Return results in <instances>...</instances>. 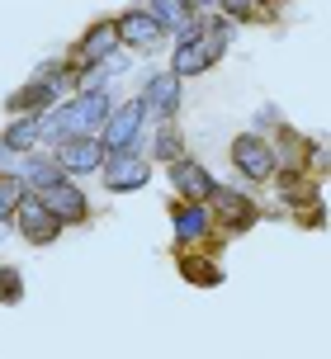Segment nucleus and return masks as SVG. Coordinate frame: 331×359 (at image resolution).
I'll return each mask as SVG.
<instances>
[{
    "label": "nucleus",
    "instance_id": "13",
    "mask_svg": "<svg viewBox=\"0 0 331 359\" xmlns=\"http://www.w3.org/2000/svg\"><path fill=\"white\" fill-rule=\"evenodd\" d=\"M170 184H175L189 203H208V198H213V189H218V180L208 175L194 156H175V161H170Z\"/></svg>",
    "mask_w": 331,
    "mask_h": 359
},
{
    "label": "nucleus",
    "instance_id": "8",
    "mask_svg": "<svg viewBox=\"0 0 331 359\" xmlns=\"http://www.w3.org/2000/svg\"><path fill=\"white\" fill-rule=\"evenodd\" d=\"M114 48H119L114 19H95L90 29L81 34V43H76V53H72V72H90V67H100V62H109Z\"/></svg>",
    "mask_w": 331,
    "mask_h": 359
},
{
    "label": "nucleus",
    "instance_id": "6",
    "mask_svg": "<svg viewBox=\"0 0 331 359\" xmlns=\"http://www.w3.org/2000/svg\"><path fill=\"white\" fill-rule=\"evenodd\" d=\"M114 34H119V48H133V53H156L166 43V29L142 5H133V10H123V15L114 19Z\"/></svg>",
    "mask_w": 331,
    "mask_h": 359
},
{
    "label": "nucleus",
    "instance_id": "19",
    "mask_svg": "<svg viewBox=\"0 0 331 359\" xmlns=\"http://www.w3.org/2000/svg\"><path fill=\"white\" fill-rule=\"evenodd\" d=\"M180 274L184 279H194V284H222V269L213 265V260H208V255H184L180 251Z\"/></svg>",
    "mask_w": 331,
    "mask_h": 359
},
{
    "label": "nucleus",
    "instance_id": "24",
    "mask_svg": "<svg viewBox=\"0 0 331 359\" xmlns=\"http://www.w3.org/2000/svg\"><path fill=\"white\" fill-rule=\"evenodd\" d=\"M189 5H194V10H213L218 0H189Z\"/></svg>",
    "mask_w": 331,
    "mask_h": 359
},
{
    "label": "nucleus",
    "instance_id": "5",
    "mask_svg": "<svg viewBox=\"0 0 331 359\" xmlns=\"http://www.w3.org/2000/svg\"><path fill=\"white\" fill-rule=\"evenodd\" d=\"M15 227H19V236H24L29 246H53L67 222L48 213L38 194H24V198H19V208H15Z\"/></svg>",
    "mask_w": 331,
    "mask_h": 359
},
{
    "label": "nucleus",
    "instance_id": "3",
    "mask_svg": "<svg viewBox=\"0 0 331 359\" xmlns=\"http://www.w3.org/2000/svg\"><path fill=\"white\" fill-rule=\"evenodd\" d=\"M100 175H104L109 194H137V189H147V180H151V161L137 156L133 147H123V151H109V161H100Z\"/></svg>",
    "mask_w": 331,
    "mask_h": 359
},
{
    "label": "nucleus",
    "instance_id": "12",
    "mask_svg": "<svg viewBox=\"0 0 331 359\" xmlns=\"http://www.w3.org/2000/svg\"><path fill=\"white\" fill-rule=\"evenodd\" d=\"M53 161L62 165V175H95L104 161V147H100V137H67V142H57Z\"/></svg>",
    "mask_w": 331,
    "mask_h": 359
},
{
    "label": "nucleus",
    "instance_id": "16",
    "mask_svg": "<svg viewBox=\"0 0 331 359\" xmlns=\"http://www.w3.org/2000/svg\"><path fill=\"white\" fill-rule=\"evenodd\" d=\"M0 137H5V147H10L15 156H24V151H34L38 137H43V118H38V114H15V123L5 128Z\"/></svg>",
    "mask_w": 331,
    "mask_h": 359
},
{
    "label": "nucleus",
    "instance_id": "15",
    "mask_svg": "<svg viewBox=\"0 0 331 359\" xmlns=\"http://www.w3.org/2000/svg\"><path fill=\"white\" fill-rule=\"evenodd\" d=\"M57 86L53 81H43V76H34L29 86H19L15 95H10V114H43V109L53 104Z\"/></svg>",
    "mask_w": 331,
    "mask_h": 359
},
{
    "label": "nucleus",
    "instance_id": "26",
    "mask_svg": "<svg viewBox=\"0 0 331 359\" xmlns=\"http://www.w3.org/2000/svg\"><path fill=\"white\" fill-rule=\"evenodd\" d=\"M275 5H284V0H275Z\"/></svg>",
    "mask_w": 331,
    "mask_h": 359
},
{
    "label": "nucleus",
    "instance_id": "22",
    "mask_svg": "<svg viewBox=\"0 0 331 359\" xmlns=\"http://www.w3.org/2000/svg\"><path fill=\"white\" fill-rule=\"evenodd\" d=\"M24 298V279H19L15 265H0V307L5 303H19Z\"/></svg>",
    "mask_w": 331,
    "mask_h": 359
},
{
    "label": "nucleus",
    "instance_id": "14",
    "mask_svg": "<svg viewBox=\"0 0 331 359\" xmlns=\"http://www.w3.org/2000/svg\"><path fill=\"white\" fill-rule=\"evenodd\" d=\"M170 222H175V236H180V246H189V241H203V236L213 232V213L203 208V203H175L170 208Z\"/></svg>",
    "mask_w": 331,
    "mask_h": 359
},
{
    "label": "nucleus",
    "instance_id": "21",
    "mask_svg": "<svg viewBox=\"0 0 331 359\" xmlns=\"http://www.w3.org/2000/svg\"><path fill=\"white\" fill-rule=\"evenodd\" d=\"M151 151L161 156V161H175V156H184V142L175 137V128L161 123V133H156V142H151Z\"/></svg>",
    "mask_w": 331,
    "mask_h": 359
},
{
    "label": "nucleus",
    "instance_id": "10",
    "mask_svg": "<svg viewBox=\"0 0 331 359\" xmlns=\"http://www.w3.org/2000/svg\"><path fill=\"white\" fill-rule=\"evenodd\" d=\"M38 198H43V208L53 217H62V222H86V217H90V198L72 184V175L48 184V189H38Z\"/></svg>",
    "mask_w": 331,
    "mask_h": 359
},
{
    "label": "nucleus",
    "instance_id": "25",
    "mask_svg": "<svg viewBox=\"0 0 331 359\" xmlns=\"http://www.w3.org/2000/svg\"><path fill=\"white\" fill-rule=\"evenodd\" d=\"M10 156H15V151H10V147H5V137H0V161H10Z\"/></svg>",
    "mask_w": 331,
    "mask_h": 359
},
{
    "label": "nucleus",
    "instance_id": "18",
    "mask_svg": "<svg viewBox=\"0 0 331 359\" xmlns=\"http://www.w3.org/2000/svg\"><path fill=\"white\" fill-rule=\"evenodd\" d=\"M142 10H147V15L156 19L161 29H175V34H180L184 24L194 19V5H189V0H147Z\"/></svg>",
    "mask_w": 331,
    "mask_h": 359
},
{
    "label": "nucleus",
    "instance_id": "2",
    "mask_svg": "<svg viewBox=\"0 0 331 359\" xmlns=\"http://www.w3.org/2000/svg\"><path fill=\"white\" fill-rule=\"evenodd\" d=\"M114 100L104 95V90H81L76 100H67V104H57V114L43 123V137L48 142H67V137H95L100 128H104V118H109Z\"/></svg>",
    "mask_w": 331,
    "mask_h": 359
},
{
    "label": "nucleus",
    "instance_id": "11",
    "mask_svg": "<svg viewBox=\"0 0 331 359\" xmlns=\"http://www.w3.org/2000/svg\"><path fill=\"white\" fill-rule=\"evenodd\" d=\"M213 213H218V222H222V232H246L251 222L260 217V208H256V198L251 194H237V189H213Z\"/></svg>",
    "mask_w": 331,
    "mask_h": 359
},
{
    "label": "nucleus",
    "instance_id": "1",
    "mask_svg": "<svg viewBox=\"0 0 331 359\" xmlns=\"http://www.w3.org/2000/svg\"><path fill=\"white\" fill-rule=\"evenodd\" d=\"M227 43H232V24H227V19H189L180 29L170 72L175 76H199V72H208V67H218L222 53H227Z\"/></svg>",
    "mask_w": 331,
    "mask_h": 359
},
{
    "label": "nucleus",
    "instance_id": "20",
    "mask_svg": "<svg viewBox=\"0 0 331 359\" xmlns=\"http://www.w3.org/2000/svg\"><path fill=\"white\" fill-rule=\"evenodd\" d=\"M29 194V184L19 175H0V222L5 217H15V208H19V198Z\"/></svg>",
    "mask_w": 331,
    "mask_h": 359
},
{
    "label": "nucleus",
    "instance_id": "17",
    "mask_svg": "<svg viewBox=\"0 0 331 359\" xmlns=\"http://www.w3.org/2000/svg\"><path fill=\"white\" fill-rule=\"evenodd\" d=\"M19 180L34 184V194H38V189H48V184H57V180H67V175H62V165H57L53 156H34V151H24V156H19Z\"/></svg>",
    "mask_w": 331,
    "mask_h": 359
},
{
    "label": "nucleus",
    "instance_id": "9",
    "mask_svg": "<svg viewBox=\"0 0 331 359\" xmlns=\"http://www.w3.org/2000/svg\"><path fill=\"white\" fill-rule=\"evenodd\" d=\"M137 100H142V114H151L156 123H170V118L180 114V76L175 72L147 76V90H142Z\"/></svg>",
    "mask_w": 331,
    "mask_h": 359
},
{
    "label": "nucleus",
    "instance_id": "7",
    "mask_svg": "<svg viewBox=\"0 0 331 359\" xmlns=\"http://www.w3.org/2000/svg\"><path fill=\"white\" fill-rule=\"evenodd\" d=\"M137 133H142V100H123V104H114L109 118H104V128H100V147H104V156L133 147V142H137Z\"/></svg>",
    "mask_w": 331,
    "mask_h": 359
},
{
    "label": "nucleus",
    "instance_id": "23",
    "mask_svg": "<svg viewBox=\"0 0 331 359\" xmlns=\"http://www.w3.org/2000/svg\"><path fill=\"white\" fill-rule=\"evenodd\" d=\"M218 5H222V15H227V19H251V15H256V10H251L256 0H218Z\"/></svg>",
    "mask_w": 331,
    "mask_h": 359
},
{
    "label": "nucleus",
    "instance_id": "4",
    "mask_svg": "<svg viewBox=\"0 0 331 359\" xmlns=\"http://www.w3.org/2000/svg\"><path fill=\"white\" fill-rule=\"evenodd\" d=\"M279 151L270 137H260V133H241L232 137V165H237L246 180H275L279 175Z\"/></svg>",
    "mask_w": 331,
    "mask_h": 359
}]
</instances>
